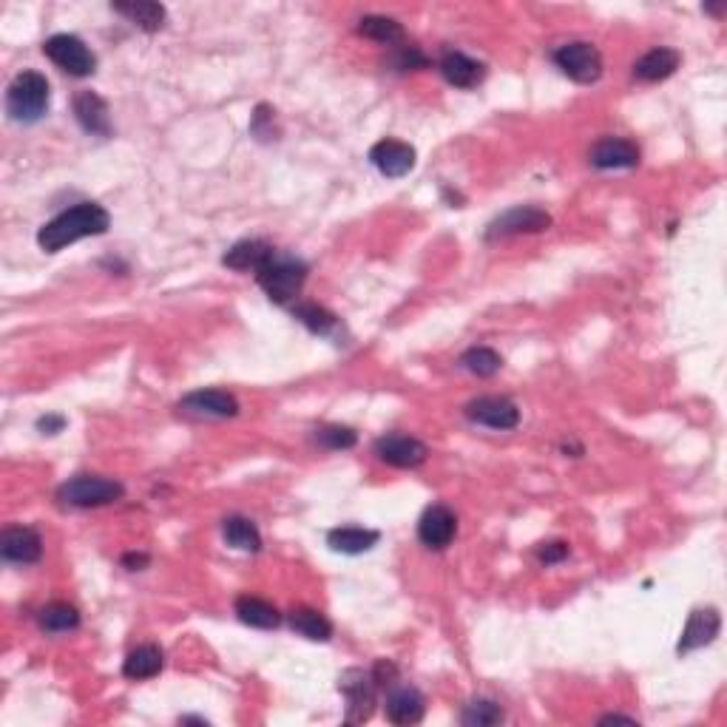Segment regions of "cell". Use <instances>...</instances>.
<instances>
[{
	"label": "cell",
	"instance_id": "f546056e",
	"mask_svg": "<svg viewBox=\"0 0 727 727\" xmlns=\"http://www.w3.org/2000/svg\"><path fill=\"white\" fill-rule=\"evenodd\" d=\"M461 722L466 727H495L503 722V708L492 699H475L463 708Z\"/></svg>",
	"mask_w": 727,
	"mask_h": 727
},
{
	"label": "cell",
	"instance_id": "8d00e7d4",
	"mask_svg": "<svg viewBox=\"0 0 727 727\" xmlns=\"http://www.w3.org/2000/svg\"><path fill=\"white\" fill-rule=\"evenodd\" d=\"M123 563L131 568V571H137V568H142L145 563H148V557H145V554H128Z\"/></svg>",
	"mask_w": 727,
	"mask_h": 727
},
{
	"label": "cell",
	"instance_id": "1f68e13d",
	"mask_svg": "<svg viewBox=\"0 0 727 727\" xmlns=\"http://www.w3.org/2000/svg\"><path fill=\"white\" fill-rule=\"evenodd\" d=\"M293 313H296V319L302 321L304 327H310L313 333H321V336H327V333L336 327V316H333L330 310H324V307H319V304L313 302L296 304Z\"/></svg>",
	"mask_w": 727,
	"mask_h": 727
},
{
	"label": "cell",
	"instance_id": "83f0119b",
	"mask_svg": "<svg viewBox=\"0 0 727 727\" xmlns=\"http://www.w3.org/2000/svg\"><path fill=\"white\" fill-rule=\"evenodd\" d=\"M80 625V614L77 608L69 603H49L40 611V628L49 634H66Z\"/></svg>",
	"mask_w": 727,
	"mask_h": 727
},
{
	"label": "cell",
	"instance_id": "d6a6232c",
	"mask_svg": "<svg viewBox=\"0 0 727 727\" xmlns=\"http://www.w3.org/2000/svg\"><path fill=\"white\" fill-rule=\"evenodd\" d=\"M319 444L327 446V449H353L358 435H355L350 426H324L319 429Z\"/></svg>",
	"mask_w": 727,
	"mask_h": 727
},
{
	"label": "cell",
	"instance_id": "ac0fdd59",
	"mask_svg": "<svg viewBox=\"0 0 727 727\" xmlns=\"http://www.w3.org/2000/svg\"><path fill=\"white\" fill-rule=\"evenodd\" d=\"M719 625H722V620H719L716 608L693 611L685 631H682V639H679V654H691V651L702 648V645H710L716 639V634H719Z\"/></svg>",
	"mask_w": 727,
	"mask_h": 727
},
{
	"label": "cell",
	"instance_id": "8fae6325",
	"mask_svg": "<svg viewBox=\"0 0 727 727\" xmlns=\"http://www.w3.org/2000/svg\"><path fill=\"white\" fill-rule=\"evenodd\" d=\"M179 409L194 418H233L239 412V401L225 390H196L179 401Z\"/></svg>",
	"mask_w": 727,
	"mask_h": 727
},
{
	"label": "cell",
	"instance_id": "d590c367",
	"mask_svg": "<svg viewBox=\"0 0 727 727\" xmlns=\"http://www.w3.org/2000/svg\"><path fill=\"white\" fill-rule=\"evenodd\" d=\"M66 426V421L60 418V415H49V418H40L37 421V429L43 432V435H54V432H60Z\"/></svg>",
	"mask_w": 727,
	"mask_h": 727
},
{
	"label": "cell",
	"instance_id": "836d02e7",
	"mask_svg": "<svg viewBox=\"0 0 727 727\" xmlns=\"http://www.w3.org/2000/svg\"><path fill=\"white\" fill-rule=\"evenodd\" d=\"M392 66L398 71H412V69H426V57L412 46H401L398 52L392 54Z\"/></svg>",
	"mask_w": 727,
	"mask_h": 727
},
{
	"label": "cell",
	"instance_id": "4fadbf2b",
	"mask_svg": "<svg viewBox=\"0 0 727 727\" xmlns=\"http://www.w3.org/2000/svg\"><path fill=\"white\" fill-rule=\"evenodd\" d=\"M370 162L378 168V174L398 179L415 168V148L401 140H381L373 145Z\"/></svg>",
	"mask_w": 727,
	"mask_h": 727
},
{
	"label": "cell",
	"instance_id": "5b68a950",
	"mask_svg": "<svg viewBox=\"0 0 727 727\" xmlns=\"http://www.w3.org/2000/svg\"><path fill=\"white\" fill-rule=\"evenodd\" d=\"M554 63L574 83H586L588 86V83H597L603 77V54L586 40H574V43L560 46L554 52Z\"/></svg>",
	"mask_w": 727,
	"mask_h": 727
},
{
	"label": "cell",
	"instance_id": "52a82bcc",
	"mask_svg": "<svg viewBox=\"0 0 727 727\" xmlns=\"http://www.w3.org/2000/svg\"><path fill=\"white\" fill-rule=\"evenodd\" d=\"M549 225V213L532 208V205H520V208H512L503 216H497L495 222L489 225V231H486V239L495 242V239H509V236H520V233H540L546 231Z\"/></svg>",
	"mask_w": 727,
	"mask_h": 727
},
{
	"label": "cell",
	"instance_id": "7a4b0ae2",
	"mask_svg": "<svg viewBox=\"0 0 727 727\" xmlns=\"http://www.w3.org/2000/svg\"><path fill=\"white\" fill-rule=\"evenodd\" d=\"M256 282L267 293V299L276 304H290L299 299L304 282H307V265L296 256L276 253L259 273Z\"/></svg>",
	"mask_w": 727,
	"mask_h": 727
},
{
	"label": "cell",
	"instance_id": "277c9868",
	"mask_svg": "<svg viewBox=\"0 0 727 727\" xmlns=\"http://www.w3.org/2000/svg\"><path fill=\"white\" fill-rule=\"evenodd\" d=\"M125 495L123 483L108 478H97V475H77V478L66 480L57 489V500L63 506H74V509H94V506H108L114 500Z\"/></svg>",
	"mask_w": 727,
	"mask_h": 727
},
{
	"label": "cell",
	"instance_id": "cb8c5ba5",
	"mask_svg": "<svg viewBox=\"0 0 727 727\" xmlns=\"http://www.w3.org/2000/svg\"><path fill=\"white\" fill-rule=\"evenodd\" d=\"M117 15L128 18L134 26H140L145 32H157L165 23V9L160 3H151V0H137V3H114L111 6Z\"/></svg>",
	"mask_w": 727,
	"mask_h": 727
},
{
	"label": "cell",
	"instance_id": "3957f363",
	"mask_svg": "<svg viewBox=\"0 0 727 727\" xmlns=\"http://www.w3.org/2000/svg\"><path fill=\"white\" fill-rule=\"evenodd\" d=\"M6 111L15 123H37L49 111V80L37 71H23L6 91Z\"/></svg>",
	"mask_w": 727,
	"mask_h": 727
},
{
	"label": "cell",
	"instance_id": "8992f818",
	"mask_svg": "<svg viewBox=\"0 0 727 727\" xmlns=\"http://www.w3.org/2000/svg\"><path fill=\"white\" fill-rule=\"evenodd\" d=\"M43 52L60 71L71 77H89L97 69V57L89 46L74 35H54L43 43Z\"/></svg>",
	"mask_w": 727,
	"mask_h": 727
},
{
	"label": "cell",
	"instance_id": "603a6c76",
	"mask_svg": "<svg viewBox=\"0 0 727 727\" xmlns=\"http://www.w3.org/2000/svg\"><path fill=\"white\" fill-rule=\"evenodd\" d=\"M162 665H165V657H162V651L157 645H140V648H134L128 657H125V665H123V674L128 679H151V676H157L162 671Z\"/></svg>",
	"mask_w": 727,
	"mask_h": 727
},
{
	"label": "cell",
	"instance_id": "ffe728a7",
	"mask_svg": "<svg viewBox=\"0 0 727 727\" xmlns=\"http://www.w3.org/2000/svg\"><path fill=\"white\" fill-rule=\"evenodd\" d=\"M276 256V250L270 248L267 242L262 239H245V242H236L228 253H225V265L231 267V270H253V273H259L262 267L270 262Z\"/></svg>",
	"mask_w": 727,
	"mask_h": 727
},
{
	"label": "cell",
	"instance_id": "9a60e30c",
	"mask_svg": "<svg viewBox=\"0 0 727 727\" xmlns=\"http://www.w3.org/2000/svg\"><path fill=\"white\" fill-rule=\"evenodd\" d=\"M591 165L603 171H617V168H637L639 148L631 140L622 137H605L591 148Z\"/></svg>",
	"mask_w": 727,
	"mask_h": 727
},
{
	"label": "cell",
	"instance_id": "4316f807",
	"mask_svg": "<svg viewBox=\"0 0 727 727\" xmlns=\"http://www.w3.org/2000/svg\"><path fill=\"white\" fill-rule=\"evenodd\" d=\"M222 534L228 540V546L239 551H259L262 549V534L250 523L248 517H228L222 523Z\"/></svg>",
	"mask_w": 727,
	"mask_h": 727
},
{
	"label": "cell",
	"instance_id": "5bb4252c",
	"mask_svg": "<svg viewBox=\"0 0 727 727\" xmlns=\"http://www.w3.org/2000/svg\"><path fill=\"white\" fill-rule=\"evenodd\" d=\"M0 554L3 560L9 563H20V566H29V563H37L40 554H43V540L35 529L29 526H12L6 529L3 537H0Z\"/></svg>",
	"mask_w": 727,
	"mask_h": 727
},
{
	"label": "cell",
	"instance_id": "30bf717a",
	"mask_svg": "<svg viewBox=\"0 0 727 727\" xmlns=\"http://www.w3.org/2000/svg\"><path fill=\"white\" fill-rule=\"evenodd\" d=\"M375 455L395 469H415L426 461L429 449L412 435H384L375 441Z\"/></svg>",
	"mask_w": 727,
	"mask_h": 727
},
{
	"label": "cell",
	"instance_id": "ba28073f",
	"mask_svg": "<svg viewBox=\"0 0 727 727\" xmlns=\"http://www.w3.org/2000/svg\"><path fill=\"white\" fill-rule=\"evenodd\" d=\"M466 418L472 424L489 426V429H515L520 424V409L512 404L509 398H500V395H483L466 404Z\"/></svg>",
	"mask_w": 727,
	"mask_h": 727
},
{
	"label": "cell",
	"instance_id": "d4e9b609",
	"mask_svg": "<svg viewBox=\"0 0 727 727\" xmlns=\"http://www.w3.org/2000/svg\"><path fill=\"white\" fill-rule=\"evenodd\" d=\"M236 617L250 625V628H276L282 617L273 605L267 600H259V597H239L236 600Z\"/></svg>",
	"mask_w": 727,
	"mask_h": 727
},
{
	"label": "cell",
	"instance_id": "7402d4cb",
	"mask_svg": "<svg viewBox=\"0 0 727 727\" xmlns=\"http://www.w3.org/2000/svg\"><path fill=\"white\" fill-rule=\"evenodd\" d=\"M378 543V532L373 529H358V526H341L327 534V546L341 554H364Z\"/></svg>",
	"mask_w": 727,
	"mask_h": 727
},
{
	"label": "cell",
	"instance_id": "f1b7e54d",
	"mask_svg": "<svg viewBox=\"0 0 727 727\" xmlns=\"http://www.w3.org/2000/svg\"><path fill=\"white\" fill-rule=\"evenodd\" d=\"M358 32L364 37H370V40H378V43H398V40H404V29H401V23L392 18H384V15H367V18H361L358 23Z\"/></svg>",
	"mask_w": 727,
	"mask_h": 727
},
{
	"label": "cell",
	"instance_id": "6da1fadb",
	"mask_svg": "<svg viewBox=\"0 0 727 727\" xmlns=\"http://www.w3.org/2000/svg\"><path fill=\"white\" fill-rule=\"evenodd\" d=\"M111 216L103 205L97 202H80L60 216H54L52 222H46L40 233H37V245L46 253H57V250L69 248L74 242L86 239V236H100L108 231Z\"/></svg>",
	"mask_w": 727,
	"mask_h": 727
},
{
	"label": "cell",
	"instance_id": "9c48e42d",
	"mask_svg": "<svg viewBox=\"0 0 727 727\" xmlns=\"http://www.w3.org/2000/svg\"><path fill=\"white\" fill-rule=\"evenodd\" d=\"M378 679L373 671H347L341 676V691L347 693V702H350V713H347V722H364L370 719L375 705V691H378Z\"/></svg>",
	"mask_w": 727,
	"mask_h": 727
},
{
	"label": "cell",
	"instance_id": "7c38bea8",
	"mask_svg": "<svg viewBox=\"0 0 727 727\" xmlns=\"http://www.w3.org/2000/svg\"><path fill=\"white\" fill-rule=\"evenodd\" d=\"M455 534H458V517L441 503L429 506L418 523V537L429 549H446L455 540Z\"/></svg>",
	"mask_w": 727,
	"mask_h": 727
},
{
	"label": "cell",
	"instance_id": "44dd1931",
	"mask_svg": "<svg viewBox=\"0 0 727 727\" xmlns=\"http://www.w3.org/2000/svg\"><path fill=\"white\" fill-rule=\"evenodd\" d=\"M676 69H679V52L659 46V49H651V52L639 57L637 66H634V77L645 80V83H657V80L671 77Z\"/></svg>",
	"mask_w": 727,
	"mask_h": 727
},
{
	"label": "cell",
	"instance_id": "e0dca14e",
	"mask_svg": "<svg viewBox=\"0 0 727 727\" xmlns=\"http://www.w3.org/2000/svg\"><path fill=\"white\" fill-rule=\"evenodd\" d=\"M74 117L89 131L91 137H108L111 134V117H108L106 100L94 91H80L74 97Z\"/></svg>",
	"mask_w": 727,
	"mask_h": 727
},
{
	"label": "cell",
	"instance_id": "d6986e66",
	"mask_svg": "<svg viewBox=\"0 0 727 727\" xmlns=\"http://www.w3.org/2000/svg\"><path fill=\"white\" fill-rule=\"evenodd\" d=\"M441 74L446 77V83H452L458 89H475L486 77V66L461 52H449L441 60Z\"/></svg>",
	"mask_w": 727,
	"mask_h": 727
},
{
	"label": "cell",
	"instance_id": "4dcf8cb0",
	"mask_svg": "<svg viewBox=\"0 0 727 727\" xmlns=\"http://www.w3.org/2000/svg\"><path fill=\"white\" fill-rule=\"evenodd\" d=\"M461 364L472 375L489 378V375H495L497 370L503 367V358H500L495 350H489V347H472V350L461 358Z\"/></svg>",
	"mask_w": 727,
	"mask_h": 727
},
{
	"label": "cell",
	"instance_id": "484cf974",
	"mask_svg": "<svg viewBox=\"0 0 727 727\" xmlns=\"http://www.w3.org/2000/svg\"><path fill=\"white\" fill-rule=\"evenodd\" d=\"M290 628L299 631L302 637L316 639V642H327V639L333 637L330 620L321 611H313V608H296V611H290Z\"/></svg>",
	"mask_w": 727,
	"mask_h": 727
},
{
	"label": "cell",
	"instance_id": "2e32d148",
	"mask_svg": "<svg viewBox=\"0 0 727 727\" xmlns=\"http://www.w3.org/2000/svg\"><path fill=\"white\" fill-rule=\"evenodd\" d=\"M424 696L412 685H390L387 693V716L392 725H418L424 719Z\"/></svg>",
	"mask_w": 727,
	"mask_h": 727
},
{
	"label": "cell",
	"instance_id": "e575fe53",
	"mask_svg": "<svg viewBox=\"0 0 727 727\" xmlns=\"http://www.w3.org/2000/svg\"><path fill=\"white\" fill-rule=\"evenodd\" d=\"M537 557H540V563H560V560H566L568 557V543L563 540H557V543H543L540 549H537Z\"/></svg>",
	"mask_w": 727,
	"mask_h": 727
}]
</instances>
